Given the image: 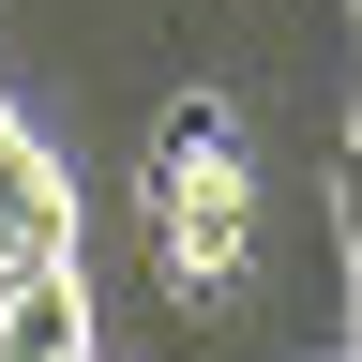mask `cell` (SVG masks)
<instances>
[{"mask_svg":"<svg viewBox=\"0 0 362 362\" xmlns=\"http://www.w3.org/2000/svg\"><path fill=\"white\" fill-rule=\"evenodd\" d=\"M136 197H151V272L181 302L242 287L257 257V181H242V121H226V90H166L151 106V166H136Z\"/></svg>","mask_w":362,"mask_h":362,"instance_id":"cell-1","label":"cell"},{"mask_svg":"<svg viewBox=\"0 0 362 362\" xmlns=\"http://www.w3.org/2000/svg\"><path fill=\"white\" fill-rule=\"evenodd\" d=\"M0 362H90L76 257H45V272H0Z\"/></svg>","mask_w":362,"mask_h":362,"instance_id":"cell-3","label":"cell"},{"mask_svg":"<svg viewBox=\"0 0 362 362\" xmlns=\"http://www.w3.org/2000/svg\"><path fill=\"white\" fill-rule=\"evenodd\" d=\"M45 257H76V197L45 166V136L0 106V272H45Z\"/></svg>","mask_w":362,"mask_h":362,"instance_id":"cell-2","label":"cell"}]
</instances>
